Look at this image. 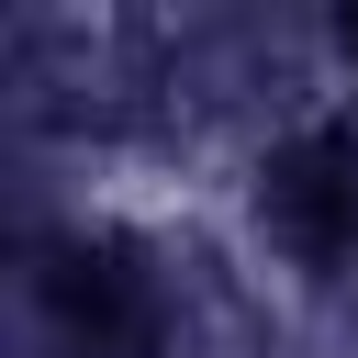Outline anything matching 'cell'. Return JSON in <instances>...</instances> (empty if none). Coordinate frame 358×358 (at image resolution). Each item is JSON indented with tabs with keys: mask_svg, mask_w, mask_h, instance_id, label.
<instances>
[{
	"mask_svg": "<svg viewBox=\"0 0 358 358\" xmlns=\"http://www.w3.org/2000/svg\"><path fill=\"white\" fill-rule=\"evenodd\" d=\"M246 224L291 280H358V112H302L257 145Z\"/></svg>",
	"mask_w": 358,
	"mask_h": 358,
	"instance_id": "1",
	"label": "cell"
},
{
	"mask_svg": "<svg viewBox=\"0 0 358 358\" xmlns=\"http://www.w3.org/2000/svg\"><path fill=\"white\" fill-rule=\"evenodd\" d=\"M347 67H358V0H347Z\"/></svg>",
	"mask_w": 358,
	"mask_h": 358,
	"instance_id": "2",
	"label": "cell"
}]
</instances>
